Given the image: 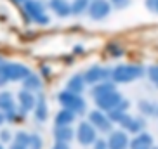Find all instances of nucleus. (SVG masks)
Instances as JSON below:
<instances>
[{"mask_svg": "<svg viewBox=\"0 0 158 149\" xmlns=\"http://www.w3.org/2000/svg\"><path fill=\"white\" fill-rule=\"evenodd\" d=\"M151 146V137L148 134H141L137 135L132 142H130V149H149Z\"/></svg>", "mask_w": 158, "mask_h": 149, "instance_id": "12", "label": "nucleus"}, {"mask_svg": "<svg viewBox=\"0 0 158 149\" xmlns=\"http://www.w3.org/2000/svg\"><path fill=\"white\" fill-rule=\"evenodd\" d=\"M35 116H37L40 121L47 120V107H45L44 99H40V101H38V106H37V109H35Z\"/></svg>", "mask_w": 158, "mask_h": 149, "instance_id": "21", "label": "nucleus"}, {"mask_svg": "<svg viewBox=\"0 0 158 149\" xmlns=\"http://www.w3.org/2000/svg\"><path fill=\"white\" fill-rule=\"evenodd\" d=\"M59 103L71 113H82L85 107L84 99L80 97L78 94H73V92H61L59 94Z\"/></svg>", "mask_w": 158, "mask_h": 149, "instance_id": "2", "label": "nucleus"}, {"mask_svg": "<svg viewBox=\"0 0 158 149\" xmlns=\"http://www.w3.org/2000/svg\"><path fill=\"white\" fill-rule=\"evenodd\" d=\"M148 5L151 7V9L158 10V0H148Z\"/></svg>", "mask_w": 158, "mask_h": 149, "instance_id": "25", "label": "nucleus"}, {"mask_svg": "<svg viewBox=\"0 0 158 149\" xmlns=\"http://www.w3.org/2000/svg\"><path fill=\"white\" fill-rule=\"evenodd\" d=\"M19 103H21V106L28 111V109H33V107H35V97H33V94L24 90V92L19 94Z\"/></svg>", "mask_w": 158, "mask_h": 149, "instance_id": "13", "label": "nucleus"}, {"mask_svg": "<svg viewBox=\"0 0 158 149\" xmlns=\"http://www.w3.org/2000/svg\"><path fill=\"white\" fill-rule=\"evenodd\" d=\"M149 76H151V80H153V82H156V83H158V66L149 68Z\"/></svg>", "mask_w": 158, "mask_h": 149, "instance_id": "24", "label": "nucleus"}, {"mask_svg": "<svg viewBox=\"0 0 158 149\" xmlns=\"http://www.w3.org/2000/svg\"><path fill=\"white\" fill-rule=\"evenodd\" d=\"M113 2H115L116 5H120V7H122V5H125V4H127V0H113Z\"/></svg>", "mask_w": 158, "mask_h": 149, "instance_id": "30", "label": "nucleus"}, {"mask_svg": "<svg viewBox=\"0 0 158 149\" xmlns=\"http://www.w3.org/2000/svg\"><path fill=\"white\" fill-rule=\"evenodd\" d=\"M110 76V71L108 70H102L99 66L92 68V70H89L85 73V80L84 82H89V83H96V82H102V80H106Z\"/></svg>", "mask_w": 158, "mask_h": 149, "instance_id": "8", "label": "nucleus"}, {"mask_svg": "<svg viewBox=\"0 0 158 149\" xmlns=\"http://www.w3.org/2000/svg\"><path fill=\"white\" fill-rule=\"evenodd\" d=\"M0 107L2 109H7V111H12L14 109V103H12V95L9 92L0 94Z\"/></svg>", "mask_w": 158, "mask_h": 149, "instance_id": "17", "label": "nucleus"}, {"mask_svg": "<svg viewBox=\"0 0 158 149\" xmlns=\"http://www.w3.org/2000/svg\"><path fill=\"white\" fill-rule=\"evenodd\" d=\"M0 149H2V146H0Z\"/></svg>", "mask_w": 158, "mask_h": 149, "instance_id": "33", "label": "nucleus"}, {"mask_svg": "<svg viewBox=\"0 0 158 149\" xmlns=\"http://www.w3.org/2000/svg\"><path fill=\"white\" fill-rule=\"evenodd\" d=\"M24 9H26V12L33 18V21H37V23H40V24L49 23V18L44 14V7H42L40 2H37V0H26Z\"/></svg>", "mask_w": 158, "mask_h": 149, "instance_id": "4", "label": "nucleus"}, {"mask_svg": "<svg viewBox=\"0 0 158 149\" xmlns=\"http://www.w3.org/2000/svg\"><path fill=\"white\" fill-rule=\"evenodd\" d=\"M110 14V4L106 0H94L92 4L89 5V16L92 19H102Z\"/></svg>", "mask_w": 158, "mask_h": 149, "instance_id": "6", "label": "nucleus"}, {"mask_svg": "<svg viewBox=\"0 0 158 149\" xmlns=\"http://www.w3.org/2000/svg\"><path fill=\"white\" fill-rule=\"evenodd\" d=\"M143 73V68L139 66H118L113 71V78L115 82H132V80L139 78Z\"/></svg>", "mask_w": 158, "mask_h": 149, "instance_id": "3", "label": "nucleus"}, {"mask_svg": "<svg viewBox=\"0 0 158 149\" xmlns=\"http://www.w3.org/2000/svg\"><path fill=\"white\" fill-rule=\"evenodd\" d=\"M24 87H26V89L38 90L40 87H42V83H40V80H38L37 76H33V74H28V76H26V82H24Z\"/></svg>", "mask_w": 158, "mask_h": 149, "instance_id": "20", "label": "nucleus"}, {"mask_svg": "<svg viewBox=\"0 0 158 149\" xmlns=\"http://www.w3.org/2000/svg\"><path fill=\"white\" fill-rule=\"evenodd\" d=\"M89 9V0H75L71 5V14H82Z\"/></svg>", "mask_w": 158, "mask_h": 149, "instance_id": "18", "label": "nucleus"}, {"mask_svg": "<svg viewBox=\"0 0 158 149\" xmlns=\"http://www.w3.org/2000/svg\"><path fill=\"white\" fill-rule=\"evenodd\" d=\"M77 135H78V140H80L84 146L92 144L94 140H96V130H94L92 127L89 125L87 121H82V123H80Z\"/></svg>", "mask_w": 158, "mask_h": 149, "instance_id": "7", "label": "nucleus"}, {"mask_svg": "<svg viewBox=\"0 0 158 149\" xmlns=\"http://www.w3.org/2000/svg\"><path fill=\"white\" fill-rule=\"evenodd\" d=\"M127 135L123 132H115L110 137V149H125L127 147Z\"/></svg>", "mask_w": 158, "mask_h": 149, "instance_id": "10", "label": "nucleus"}, {"mask_svg": "<svg viewBox=\"0 0 158 149\" xmlns=\"http://www.w3.org/2000/svg\"><path fill=\"white\" fill-rule=\"evenodd\" d=\"M90 121H92L96 127H99L101 130H104V132H108L110 128H111V123L108 121V118L106 116H102V113H99V111H94V113H90Z\"/></svg>", "mask_w": 158, "mask_h": 149, "instance_id": "11", "label": "nucleus"}, {"mask_svg": "<svg viewBox=\"0 0 158 149\" xmlns=\"http://www.w3.org/2000/svg\"><path fill=\"white\" fill-rule=\"evenodd\" d=\"M73 113L68 111V109H63L61 113H57V116H56V123L57 127H66L68 123H71L73 121Z\"/></svg>", "mask_w": 158, "mask_h": 149, "instance_id": "14", "label": "nucleus"}, {"mask_svg": "<svg viewBox=\"0 0 158 149\" xmlns=\"http://www.w3.org/2000/svg\"><path fill=\"white\" fill-rule=\"evenodd\" d=\"M30 146H31L33 149H40L42 147V140L38 139L37 135H33V137H30V142H28Z\"/></svg>", "mask_w": 158, "mask_h": 149, "instance_id": "23", "label": "nucleus"}, {"mask_svg": "<svg viewBox=\"0 0 158 149\" xmlns=\"http://www.w3.org/2000/svg\"><path fill=\"white\" fill-rule=\"evenodd\" d=\"M4 120H5V116H4V115H0V123H2Z\"/></svg>", "mask_w": 158, "mask_h": 149, "instance_id": "31", "label": "nucleus"}, {"mask_svg": "<svg viewBox=\"0 0 158 149\" xmlns=\"http://www.w3.org/2000/svg\"><path fill=\"white\" fill-rule=\"evenodd\" d=\"M51 7L52 10H56V14L61 18H66V16L71 14V5H68L66 0H51Z\"/></svg>", "mask_w": 158, "mask_h": 149, "instance_id": "9", "label": "nucleus"}, {"mask_svg": "<svg viewBox=\"0 0 158 149\" xmlns=\"http://www.w3.org/2000/svg\"><path fill=\"white\" fill-rule=\"evenodd\" d=\"M68 89L73 94L82 92V90H84V80H82V76H73V78L70 80V83H68Z\"/></svg>", "mask_w": 158, "mask_h": 149, "instance_id": "15", "label": "nucleus"}, {"mask_svg": "<svg viewBox=\"0 0 158 149\" xmlns=\"http://www.w3.org/2000/svg\"><path fill=\"white\" fill-rule=\"evenodd\" d=\"M2 66H4V64H2V61H0V68H2Z\"/></svg>", "mask_w": 158, "mask_h": 149, "instance_id": "32", "label": "nucleus"}, {"mask_svg": "<svg viewBox=\"0 0 158 149\" xmlns=\"http://www.w3.org/2000/svg\"><path fill=\"white\" fill-rule=\"evenodd\" d=\"M111 90H113V85H111V83H104V85H98V87H94L92 94L98 97V95H102V94L111 92Z\"/></svg>", "mask_w": 158, "mask_h": 149, "instance_id": "22", "label": "nucleus"}, {"mask_svg": "<svg viewBox=\"0 0 158 149\" xmlns=\"http://www.w3.org/2000/svg\"><path fill=\"white\" fill-rule=\"evenodd\" d=\"M108 146H106V142H104V140H98V142H96V149H106Z\"/></svg>", "mask_w": 158, "mask_h": 149, "instance_id": "27", "label": "nucleus"}, {"mask_svg": "<svg viewBox=\"0 0 158 149\" xmlns=\"http://www.w3.org/2000/svg\"><path fill=\"white\" fill-rule=\"evenodd\" d=\"M52 149H68V146H66L64 142H57V144L54 146V147H52Z\"/></svg>", "mask_w": 158, "mask_h": 149, "instance_id": "29", "label": "nucleus"}, {"mask_svg": "<svg viewBox=\"0 0 158 149\" xmlns=\"http://www.w3.org/2000/svg\"><path fill=\"white\" fill-rule=\"evenodd\" d=\"M120 121L127 127V128H129L130 132H137V130L141 128V121H137V120H130L129 116H123Z\"/></svg>", "mask_w": 158, "mask_h": 149, "instance_id": "19", "label": "nucleus"}, {"mask_svg": "<svg viewBox=\"0 0 158 149\" xmlns=\"http://www.w3.org/2000/svg\"><path fill=\"white\" fill-rule=\"evenodd\" d=\"M120 101H122L120 94L115 92V90L106 92V94L96 97V103H98V106L101 107V109H113V107H116L118 104H120Z\"/></svg>", "mask_w": 158, "mask_h": 149, "instance_id": "5", "label": "nucleus"}, {"mask_svg": "<svg viewBox=\"0 0 158 149\" xmlns=\"http://www.w3.org/2000/svg\"><path fill=\"white\" fill-rule=\"evenodd\" d=\"M71 137H73V132H71V128H68V127H57L56 130V139L57 142H66V140H70Z\"/></svg>", "mask_w": 158, "mask_h": 149, "instance_id": "16", "label": "nucleus"}, {"mask_svg": "<svg viewBox=\"0 0 158 149\" xmlns=\"http://www.w3.org/2000/svg\"><path fill=\"white\" fill-rule=\"evenodd\" d=\"M10 149H26V146L21 144V142H18V140H16V144H12V147H10Z\"/></svg>", "mask_w": 158, "mask_h": 149, "instance_id": "28", "label": "nucleus"}, {"mask_svg": "<svg viewBox=\"0 0 158 149\" xmlns=\"http://www.w3.org/2000/svg\"><path fill=\"white\" fill-rule=\"evenodd\" d=\"M30 74L28 68L23 64H4L0 68V85L7 80H21Z\"/></svg>", "mask_w": 158, "mask_h": 149, "instance_id": "1", "label": "nucleus"}, {"mask_svg": "<svg viewBox=\"0 0 158 149\" xmlns=\"http://www.w3.org/2000/svg\"><path fill=\"white\" fill-rule=\"evenodd\" d=\"M0 137H2V140H4V142H7V140H10V134L9 132H2V134H0Z\"/></svg>", "mask_w": 158, "mask_h": 149, "instance_id": "26", "label": "nucleus"}]
</instances>
